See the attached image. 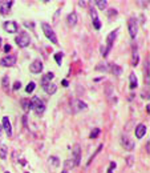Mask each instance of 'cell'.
Segmentation results:
<instances>
[{
    "mask_svg": "<svg viewBox=\"0 0 150 173\" xmlns=\"http://www.w3.org/2000/svg\"><path fill=\"white\" fill-rule=\"evenodd\" d=\"M116 168V162H110V166H109V169H108V173H113L112 170Z\"/></svg>",
    "mask_w": 150,
    "mask_h": 173,
    "instance_id": "cell-31",
    "label": "cell"
},
{
    "mask_svg": "<svg viewBox=\"0 0 150 173\" xmlns=\"http://www.w3.org/2000/svg\"><path fill=\"white\" fill-rule=\"evenodd\" d=\"M67 21H68L69 25H76V24H77V16H76V13H70V15H68Z\"/></svg>",
    "mask_w": 150,
    "mask_h": 173,
    "instance_id": "cell-20",
    "label": "cell"
},
{
    "mask_svg": "<svg viewBox=\"0 0 150 173\" xmlns=\"http://www.w3.org/2000/svg\"><path fill=\"white\" fill-rule=\"evenodd\" d=\"M4 51H6V52H9V51H11V45L6 44V45H4Z\"/></svg>",
    "mask_w": 150,
    "mask_h": 173,
    "instance_id": "cell-32",
    "label": "cell"
},
{
    "mask_svg": "<svg viewBox=\"0 0 150 173\" xmlns=\"http://www.w3.org/2000/svg\"><path fill=\"white\" fill-rule=\"evenodd\" d=\"M29 71L32 73H40L43 71V63L40 60H35L32 64L29 65Z\"/></svg>",
    "mask_w": 150,
    "mask_h": 173,
    "instance_id": "cell-11",
    "label": "cell"
},
{
    "mask_svg": "<svg viewBox=\"0 0 150 173\" xmlns=\"http://www.w3.org/2000/svg\"><path fill=\"white\" fill-rule=\"evenodd\" d=\"M7 153H8V148H7V145L0 144V157H1V159H6Z\"/></svg>",
    "mask_w": 150,
    "mask_h": 173,
    "instance_id": "cell-21",
    "label": "cell"
},
{
    "mask_svg": "<svg viewBox=\"0 0 150 173\" xmlns=\"http://www.w3.org/2000/svg\"><path fill=\"white\" fill-rule=\"evenodd\" d=\"M100 132H101V130H100L98 128H94V129L92 130V133H90V136H89V137H90V138H96L97 136L100 135Z\"/></svg>",
    "mask_w": 150,
    "mask_h": 173,
    "instance_id": "cell-28",
    "label": "cell"
},
{
    "mask_svg": "<svg viewBox=\"0 0 150 173\" xmlns=\"http://www.w3.org/2000/svg\"><path fill=\"white\" fill-rule=\"evenodd\" d=\"M138 53H137V47L134 48L133 49V61H131V64H133V65H137V64H138Z\"/></svg>",
    "mask_w": 150,
    "mask_h": 173,
    "instance_id": "cell-23",
    "label": "cell"
},
{
    "mask_svg": "<svg viewBox=\"0 0 150 173\" xmlns=\"http://www.w3.org/2000/svg\"><path fill=\"white\" fill-rule=\"evenodd\" d=\"M78 4H80L81 7H85V5H86V1H78Z\"/></svg>",
    "mask_w": 150,
    "mask_h": 173,
    "instance_id": "cell-34",
    "label": "cell"
},
{
    "mask_svg": "<svg viewBox=\"0 0 150 173\" xmlns=\"http://www.w3.org/2000/svg\"><path fill=\"white\" fill-rule=\"evenodd\" d=\"M20 88H22V83H20V81H16V83L14 84V89L17 90V89H20Z\"/></svg>",
    "mask_w": 150,
    "mask_h": 173,
    "instance_id": "cell-30",
    "label": "cell"
},
{
    "mask_svg": "<svg viewBox=\"0 0 150 173\" xmlns=\"http://www.w3.org/2000/svg\"><path fill=\"white\" fill-rule=\"evenodd\" d=\"M70 106H72L73 112H81V111H86V109H88V105H86L84 101L77 100V98L70 101Z\"/></svg>",
    "mask_w": 150,
    "mask_h": 173,
    "instance_id": "cell-5",
    "label": "cell"
},
{
    "mask_svg": "<svg viewBox=\"0 0 150 173\" xmlns=\"http://www.w3.org/2000/svg\"><path fill=\"white\" fill-rule=\"evenodd\" d=\"M94 4H97V7H98L100 9H105V8L108 7V1H106V0H96V1H94Z\"/></svg>",
    "mask_w": 150,
    "mask_h": 173,
    "instance_id": "cell-22",
    "label": "cell"
},
{
    "mask_svg": "<svg viewBox=\"0 0 150 173\" xmlns=\"http://www.w3.org/2000/svg\"><path fill=\"white\" fill-rule=\"evenodd\" d=\"M22 106H23V109H24L25 112H28V111L32 109V103H31L29 98H23L22 100Z\"/></svg>",
    "mask_w": 150,
    "mask_h": 173,
    "instance_id": "cell-17",
    "label": "cell"
},
{
    "mask_svg": "<svg viewBox=\"0 0 150 173\" xmlns=\"http://www.w3.org/2000/svg\"><path fill=\"white\" fill-rule=\"evenodd\" d=\"M146 135V127L144 124H138L136 128V137L137 138H142Z\"/></svg>",
    "mask_w": 150,
    "mask_h": 173,
    "instance_id": "cell-15",
    "label": "cell"
},
{
    "mask_svg": "<svg viewBox=\"0 0 150 173\" xmlns=\"http://www.w3.org/2000/svg\"><path fill=\"white\" fill-rule=\"evenodd\" d=\"M49 162H51L52 165H53V166H59L60 165V161H59V159H57V157H49Z\"/></svg>",
    "mask_w": 150,
    "mask_h": 173,
    "instance_id": "cell-26",
    "label": "cell"
},
{
    "mask_svg": "<svg viewBox=\"0 0 150 173\" xmlns=\"http://www.w3.org/2000/svg\"><path fill=\"white\" fill-rule=\"evenodd\" d=\"M35 87H36V84L33 81H31L29 84L27 85V88H25V92L27 93H31V92H33V89H35Z\"/></svg>",
    "mask_w": 150,
    "mask_h": 173,
    "instance_id": "cell-25",
    "label": "cell"
},
{
    "mask_svg": "<svg viewBox=\"0 0 150 173\" xmlns=\"http://www.w3.org/2000/svg\"><path fill=\"white\" fill-rule=\"evenodd\" d=\"M110 68H112L113 73H116V75H120L121 72H122V69H121L118 65H116V64H110Z\"/></svg>",
    "mask_w": 150,
    "mask_h": 173,
    "instance_id": "cell-24",
    "label": "cell"
},
{
    "mask_svg": "<svg viewBox=\"0 0 150 173\" xmlns=\"http://www.w3.org/2000/svg\"><path fill=\"white\" fill-rule=\"evenodd\" d=\"M62 85H64V87H67V85H68V81H67V80H64V81H62Z\"/></svg>",
    "mask_w": 150,
    "mask_h": 173,
    "instance_id": "cell-35",
    "label": "cell"
},
{
    "mask_svg": "<svg viewBox=\"0 0 150 173\" xmlns=\"http://www.w3.org/2000/svg\"><path fill=\"white\" fill-rule=\"evenodd\" d=\"M55 60H56V63L59 64V65H61V61H62V53H61V52H57L56 55H55Z\"/></svg>",
    "mask_w": 150,
    "mask_h": 173,
    "instance_id": "cell-27",
    "label": "cell"
},
{
    "mask_svg": "<svg viewBox=\"0 0 150 173\" xmlns=\"http://www.w3.org/2000/svg\"><path fill=\"white\" fill-rule=\"evenodd\" d=\"M61 173H69V172H68V170H62Z\"/></svg>",
    "mask_w": 150,
    "mask_h": 173,
    "instance_id": "cell-37",
    "label": "cell"
},
{
    "mask_svg": "<svg viewBox=\"0 0 150 173\" xmlns=\"http://www.w3.org/2000/svg\"><path fill=\"white\" fill-rule=\"evenodd\" d=\"M44 89H45V92L48 93V95H53L55 92H56V89H57V87L55 84H47V85H44Z\"/></svg>",
    "mask_w": 150,
    "mask_h": 173,
    "instance_id": "cell-18",
    "label": "cell"
},
{
    "mask_svg": "<svg viewBox=\"0 0 150 173\" xmlns=\"http://www.w3.org/2000/svg\"><path fill=\"white\" fill-rule=\"evenodd\" d=\"M0 64L3 67H12L16 64V56L15 55H7L6 57L1 59V61H0Z\"/></svg>",
    "mask_w": 150,
    "mask_h": 173,
    "instance_id": "cell-8",
    "label": "cell"
},
{
    "mask_svg": "<svg viewBox=\"0 0 150 173\" xmlns=\"http://www.w3.org/2000/svg\"><path fill=\"white\" fill-rule=\"evenodd\" d=\"M80 159H81V148L78 144H76L73 146V165H78L80 164Z\"/></svg>",
    "mask_w": 150,
    "mask_h": 173,
    "instance_id": "cell-10",
    "label": "cell"
},
{
    "mask_svg": "<svg viewBox=\"0 0 150 173\" xmlns=\"http://www.w3.org/2000/svg\"><path fill=\"white\" fill-rule=\"evenodd\" d=\"M55 77V73L53 72H48V73H45L43 76V79H41V85H47V84H51V81H52V79Z\"/></svg>",
    "mask_w": 150,
    "mask_h": 173,
    "instance_id": "cell-16",
    "label": "cell"
},
{
    "mask_svg": "<svg viewBox=\"0 0 150 173\" xmlns=\"http://www.w3.org/2000/svg\"><path fill=\"white\" fill-rule=\"evenodd\" d=\"M65 168H69V166H73V164H70V161H65Z\"/></svg>",
    "mask_w": 150,
    "mask_h": 173,
    "instance_id": "cell-33",
    "label": "cell"
},
{
    "mask_svg": "<svg viewBox=\"0 0 150 173\" xmlns=\"http://www.w3.org/2000/svg\"><path fill=\"white\" fill-rule=\"evenodd\" d=\"M6 173H9V172H6Z\"/></svg>",
    "mask_w": 150,
    "mask_h": 173,
    "instance_id": "cell-38",
    "label": "cell"
},
{
    "mask_svg": "<svg viewBox=\"0 0 150 173\" xmlns=\"http://www.w3.org/2000/svg\"><path fill=\"white\" fill-rule=\"evenodd\" d=\"M8 85H9V80H8V77L4 76V77H3V88H4V89H8Z\"/></svg>",
    "mask_w": 150,
    "mask_h": 173,
    "instance_id": "cell-29",
    "label": "cell"
},
{
    "mask_svg": "<svg viewBox=\"0 0 150 173\" xmlns=\"http://www.w3.org/2000/svg\"><path fill=\"white\" fill-rule=\"evenodd\" d=\"M43 31H44V35L47 36V39H49L51 40L53 44H57L59 43V40H57V37H56V33H55V31L51 28V25L49 24H47V23H43Z\"/></svg>",
    "mask_w": 150,
    "mask_h": 173,
    "instance_id": "cell-3",
    "label": "cell"
},
{
    "mask_svg": "<svg viewBox=\"0 0 150 173\" xmlns=\"http://www.w3.org/2000/svg\"><path fill=\"white\" fill-rule=\"evenodd\" d=\"M31 103H32V109L36 112V114H41L45 111V103H44V100H41L40 97H37V96H35V97L31 100Z\"/></svg>",
    "mask_w": 150,
    "mask_h": 173,
    "instance_id": "cell-1",
    "label": "cell"
},
{
    "mask_svg": "<svg viewBox=\"0 0 150 173\" xmlns=\"http://www.w3.org/2000/svg\"><path fill=\"white\" fill-rule=\"evenodd\" d=\"M1 133H3V127L0 125V136H1Z\"/></svg>",
    "mask_w": 150,
    "mask_h": 173,
    "instance_id": "cell-36",
    "label": "cell"
},
{
    "mask_svg": "<svg viewBox=\"0 0 150 173\" xmlns=\"http://www.w3.org/2000/svg\"><path fill=\"white\" fill-rule=\"evenodd\" d=\"M1 127L4 128V130H6V133L8 135V137H11L12 136V125H11V121H9L8 117H3V125Z\"/></svg>",
    "mask_w": 150,
    "mask_h": 173,
    "instance_id": "cell-13",
    "label": "cell"
},
{
    "mask_svg": "<svg viewBox=\"0 0 150 173\" xmlns=\"http://www.w3.org/2000/svg\"><path fill=\"white\" fill-rule=\"evenodd\" d=\"M3 27H4V31L8 32V33H16L17 29H19V27H17V24L15 21H6Z\"/></svg>",
    "mask_w": 150,
    "mask_h": 173,
    "instance_id": "cell-9",
    "label": "cell"
},
{
    "mask_svg": "<svg viewBox=\"0 0 150 173\" xmlns=\"http://www.w3.org/2000/svg\"><path fill=\"white\" fill-rule=\"evenodd\" d=\"M116 35H117V31H113V32H110V33L108 35V37H106V45H104V47L101 48V53H102V56H104V57L108 55V52H109L110 48H112L113 41H114V39H116Z\"/></svg>",
    "mask_w": 150,
    "mask_h": 173,
    "instance_id": "cell-2",
    "label": "cell"
},
{
    "mask_svg": "<svg viewBox=\"0 0 150 173\" xmlns=\"http://www.w3.org/2000/svg\"><path fill=\"white\" fill-rule=\"evenodd\" d=\"M90 16H92V21H93L94 28H96V29H100V28H101V21H100L98 15H97L96 9H93V8H90Z\"/></svg>",
    "mask_w": 150,
    "mask_h": 173,
    "instance_id": "cell-12",
    "label": "cell"
},
{
    "mask_svg": "<svg viewBox=\"0 0 150 173\" xmlns=\"http://www.w3.org/2000/svg\"><path fill=\"white\" fill-rule=\"evenodd\" d=\"M0 43H1V40H0Z\"/></svg>",
    "mask_w": 150,
    "mask_h": 173,
    "instance_id": "cell-39",
    "label": "cell"
},
{
    "mask_svg": "<svg viewBox=\"0 0 150 173\" xmlns=\"http://www.w3.org/2000/svg\"><path fill=\"white\" fill-rule=\"evenodd\" d=\"M15 41H16V44L19 45V47L25 48L28 44H29L31 37H29V35H28L27 32H20L19 36H17L16 39H15Z\"/></svg>",
    "mask_w": 150,
    "mask_h": 173,
    "instance_id": "cell-4",
    "label": "cell"
},
{
    "mask_svg": "<svg viewBox=\"0 0 150 173\" xmlns=\"http://www.w3.org/2000/svg\"><path fill=\"white\" fill-rule=\"evenodd\" d=\"M128 27H129V33H130V37L131 39H134L137 35V32H138V23H137V20L134 17H130L128 21Z\"/></svg>",
    "mask_w": 150,
    "mask_h": 173,
    "instance_id": "cell-6",
    "label": "cell"
},
{
    "mask_svg": "<svg viewBox=\"0 0 150 173\" xmlns=\"http://www.w3.org/2000/svg\"><path fill=\"white\" fill-rule=\"evenodd\" d=\"M12 4H14V1H0V13L1 15H7L8 11L11 9Z\"/></svg>",
    "mask_w": 150,
    "mask_h": 173,
    "instance_id": "cell-14",
    "label": "cell"
},
{
    "mask_svg": "<svg viewBox=\"0 0 150 173\" xmlns=\"http://www.w3.org/2000/svg\"><path fill=\"white\" fill-rule=\"evenodd\" d=\"M137 85H138V81H137V76L134 72L130 73V89H136Z\"/></svg>",
    "mask_w": 150,
    "mask_h": 173,
    "instance_id": "cell-19",
    "label": "cell"
},
{
    "mask_svg": "<svg viewBox=\"0 0 150 173\" xmlns=\"http://www.w3.org/2000/svg\"><path fill=\"white\" fill-rule=\"evenodd\" d=\"M121 145H122L126 151H133V149H134V143L126 135L121 136Z\"/></svg>",
    "mask_w": 150,
    "mask_h": 173,
    "instance_id": "cell-7",
    "label": "cell"
}]
</instances>
